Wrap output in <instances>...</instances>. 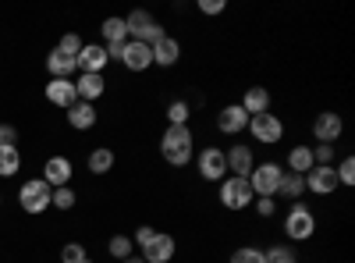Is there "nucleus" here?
I'll return each mask as SVG.
<instances>
[{
    "label": "nucleus",
    "mask_w": 355,
    "mask_h": 263,
    "mask_svg": "<svg viewBox=\"0 0 355 263\" xmlns=\"http://www.w3.org/2000/svg\"><path fill=\"white\" fill-rule=\"evenodd\" d=\"M107 68V50L103 43H85L82 53H78V71L82 75H103Z\"/></svg>",
    "instance_id": "nucleus-15"
},
{
    "label": "nucleus",
    "mask_w": 355,
    "mask_h": 263,
    "mask_svg": "<svg viewBox=\"0 0 355 263\" xmlns=\"http://www.w3.org/2000/svg\"><path fill=\"white\" fill-rule=\"evenodd\" d=\"M227 263H266V253L256 249V246H239V249L231 253Z\"/></svg>",
    "instance_id": "nucleus-30"
},
{
    "label": "nucleus",
    "mask_w": 355,
    "mask_h": 263,
    "mask_svg": "<svg viewBox=\"0 0 355 263\" xmlns=\"http://www.w3.org/2000/svg\"><path fill=\"white\" fill-rule=\"evenodd\" d=\"M171 150H192V125H167L160 139V153Z\"/></svg>",
    "instance_id": "nucleus-20"
},
{
    "label": "nucleus",
    "mask_w": 355,
    "mask_h": 263,
    "mask_svg": "<svg viewBox=\"0 0 355 263\" xmlns=\"http://www.w3.org/2000/svg\"><path fill=\"white\" fill-rule=\"evenodd\" d=\"M252 207H256V214L266 221V217H274V214H277V199H256Z\"/></svg>",
    "instance_id": "nucleus-39"
},
{
    "label": "nucleus",
    "mask_w": 355,
    "mask_h": 263,
    "mask_svg": "<svg viewBox=\"0 0 355 263\" xmlns=\"http://www.w3.org/2000/svg\"><path fill=\"white\" fill-rule=\"evenodd\" d=\"M50 196H53V189L43 182V178H28V182H21V189H18V207L25 210V214H43V210H50Z\"/></svg>",
    "instance_id": "nucleus-5"
},
{
    "label": "nucleus",
    "mask_w": 355,
    "mask_h": 263,
    "mask_svg": "<svg viewBox=\"0 0 355 263\" xmlns=\"http://www.w3.org/2000/svg\"><path fill=\"white\" fill-rule=\"evenodd\" d=\"M46 100H50L53 107H61V110H68L71 103H78V93H75V82H71V78H50V82H46Z\"/></svg>",
    "instance_id": "nucleus-16"
},
{
    "label": "nucleus",
    "mask_w": 355,
    "mask_h": 263,
    "mask_svg": "<svg viewBox=\"0 0 355 263\" xmlns=\"http://www.w3.org/2000/svg\"><path fill=\"white\" fill-rule=\"evenodd\" d=\"M15 142H18V128L4 121L0 125V146H15Z\"/></svg>",
    "instance_id": "nucleus-41"
},
{
    "label": "nucleus",
    "mask_w": 355,
    "mask_h": 263,
    "mask_svg": "<svg viewBox=\"0 0 355 263\" xmlns=\"http://www.w3.org/2000/svg\"><path fill=\"white\" fill-rule=\"evenodd\" d=\"M85 263H93V260H85Z\"/></svg>",
    "instance_id": "nucleus-44"
},
{
    "label": "nucleus",
    "mask_w": 355,
    "mask_h": 263,
    "mask_svg": "<svg viewBox=\"0 0 355 263\" xmlns=\"http://www.w3.org/2000/svg\"><path fill=\"white\" fill-rule=\"evenodd\" d=\"M68 125L75 128V132H89V128H96V107L93 103H71L68 107Z\"/></svg>",
    "instance_id": "nucleus-22"
},
{
    "label": "nucleus",
    "mask_w": 355,
    "mask_h": 263,
    "mask_svg": "<svg viewBox=\"0 0 355 263\" xmlns=\"http://www.w3.org/2000/svg\"><path fill=\"white\" fill-rule=\"evenodd\" d=\"M277 196L288 199V203H299V199L306 196V174L284 171V174H281V185H277Z\"/></svg>",
    "instance_id": "nucleus-23"
},
{
    "label": "nucleus",
    "mask_w": 355,
    "mask_h": 263,
    "mask_svg": "<svg viewBox=\"0 0 355 263\" xmlns=\"http://www.w3.org/2000/svg\"><path fill=\"white\" fill-rule=\"evenodd\" d=\"M121 65L139 75V71H146V68H153V50L146 46V43L128 40V43H125V53H121Z\"/></svg>",
    "instance_id": "nucleus-14"
},
{
    "label": "nucleus",
    "mask_w": 355,
    "mask_h": 263,
    "mask_svg": "<svg viewBox=\"0 0 355 263\" xmlns=\"http://www.w3.org/2000/svg\"><path fill=\"white\" fill-rule=\"evenodd\" d=\"M153 235H157V228H150V224H139V228H135V239H132V242H135V246L142 249V246L150 242Z\"/></svg>",
    "instance_id": "nucleus-40"
},
{
    "label": "nucleus",
    "mask_w": 355,
    "mask_h": 263,
    "mask_svg": "<svg viewBox=\"0 0 355 263\" xmlns=\"http://www.w3.org/2000/svg\"><path fill=\"white\" fill-rule=\"evenodd\" d=\"M196 171L202 182H224L227 178V160H224V150L220 146H202V150L196 153Z\"/></svg>",
    "instance_id": "nucleus-6"
},
{
    "label": "nucleus",
    "mask_w": 355,
    "mask_h": 263,
    "mask_svg": "<svg viewBox=\"0 0 355 263\" xmlns=\"http://www.w3.org/2000/svg\"><path fill=\"white\" fill-rule=\"evenodd\" d=\"M71 174H75V167H71L68 157H50V160L43 164V182H46L50 189H64V185H71Z\"/></svg>",
    "instance_id": "nucleus-12"
},
{
    "label": "nucleus",
    "mask_w": 355,
    "mask_h": 263,
    "mask_svg": "<svg viewBox=\"0 0 355 263\" xmlns=\"http://www.w3.org/2000/svg\"><path fill=\"white\" fill-rule=\"evenodd\" d=\"M100 36H103V46H107V43H125V40H128V25H125V18H121V15L103 18Z\"/></svg>",
    "instance_id": "nucleus-25"
},
{
    "label": "nucleus",
    "mask_w": 355,
    "mask_h": 263,
    "mask_svg": "<svg viewBox=\"0 0 355 263\" xmlns=\"http://www.w3.org/2000/svg\"><path fill=\"white\" fill-rule=\"evenodd\" d=\"M316 167V160H313V146H291L288 150V171H295V174H309Z\"/></svg>",
    "instance_id": "nucleus-24"
},
{
    "label": "nucleus",
    "mask_w": 355,
    "mask_h": 263,
    "mask_svg": "<svg viewBox=\"0 0 355 263\" xmlns=\"http://www.w3.org/2000/svg\"><path fill=\"white\" fill-rule=\"evenodd\" d=\"M281 174H284V167H277L274 160H266V164H256V167H252V174H249L252 196H256V199H277V185H281Z\"/></svg>",
    "instance_id": "nucleus-4"
},
{
    "label": "nucleus",
    "mask_w": 355,
    "mask_h": 263,
    "mask_svg": "<svg viewBox=\"0 0 355 263\" xmlns=\"http://www.w3.org/2000/svg\"><path fill=\"white\" fill-rule=\"evenodd\" d=\"M71 82H75V93H78L82 103H96L107 93V78L103 75H82L78 71V78H71Z\"/></svg>",
    "instance_id": "nucleus-18"
},
{
    "label": "nucleus",
    "mask_w": 355,
    "mask_h": 263,
    "mask_svg": "<svg viewBox=\"0 0 355 263\" xmlns=\"http://www.w3.org/2000/svg\"><path fill=\"white\" fill-rule=\"evenodd\" d=\"M217 128H220L224 135H242V132L249 128V114H245L239 103H227V107H220V114H217Z\"/></svg>",
    "instance_id": "nucleus-13"
},
{
    "label": "nucleus",
    "mask_w": 355,
    "mask_h": 263,
    "mask_svg": "<svg viewBox=\"0 0 355 263\" xmlns=\"http://www.w3.org/2000/svg\"><path fill=\"white\" fill-rule=\"evenodd\" d=\"M125 25H128V40L146 43V46H153L160 36H167V33H164V25H160L150 11H142V8H135L132 15H125Z\"/></svg>",
    "instance_id": "nucleus-2"
},
{
    "label": "nucleus",
    "mask_w": 355,
    "mask_h": 263,
    "mask_svg": "<svg viewBox=\"0 0 355 263\" xmlns=\"http://www.w3.org/2000/svg\"><path fill=\"white\" fill-rule=\"evenodd\" d=\"M263 253H266V263H299V253H295L291 246H270Z\"/></svg>",
    "instance_id": "nucleus-32"
},
{
    "label": "nucleus",
    "mask_w": 355,
    "mask_h": 263,
    "mask_svg": "<svg viewBox=\"0 0 355 263\" xmlns=\"http://www.w3.org/2000/svg\"><path fill=\"white\" fill-rule=\"evenodd\" d=\"M192 121V103L189 100H171L167 103V125H189Z\"/></svg>",
    "instance_id": "nucleus-28"
},
{
    "label": "nucleus",
    "mask_w": 355,
    "mask_h": 263,
    "mask_svg": "<svg viewBox=\"0 0 355 263\" xmlns=\"http://www.w3.org/2000/svg\"><path fill=\"white\" fill-rule=\"evenodd\" d=\"M0 203H4V196H0Z\"/></svg>",
    "instance_id": "nucleus-43"
},
{
    "label": "nucleus",
    "mask_w": 355,
    "mask_h": 263,
    "mask_svg": "<svg viewBox=\"0 0 355 263\" xmlns=\"http://www.w3.org/2000/svg\"><path fill=\"white\" fill-rule=\"evenodd\" d=\"M341 185H338V174H334V164L331 167H323V164H316L309 174H306V192H313V196H334Z\"/></svg>",
    "instance_id": "nucleus-11"
},
{
    "label": "nucleus",
    "mask_w": 355,
    "mask_h": 263,
    "mask_svg": "<svg viewBox=\"0 0 355 263\" xmlns=\"http://www.w3.org/2000/svg\"><path fill=\"white\" fill-rule=\"evenodd\" d=\"M46 71H50V78H71L78 71V57H68L53 46L50 57H46Z\"/></svg>",
    "instance_id": "nucleus-21"
},
{
    "label": "nucleus",
    "mask_w": 355,
    "mask_h": 263,
    "mask_svg": "<svg viewBox=\"0 0 355 263\" xmlns=\"http://www.w3.org/2000/svg\"><path fill=\"white\" fill-rule=\"evenodd\" d=\"M150 50H153V65L157 68H174L178 61H182V43H178L174 36H160Z\"/></svg>",
    "instance_id": "nucleus-17"
},
{
    "label": "nucleus",
    "mask_w": 355,
    "mask_h": 263,
    "mask_svg": "<svg viewBox=\"0 0 355 263\" xmlns=\"http://www.w3.org/2000/svg\"><path fill=\"white\" fill-rule=\"evenodd\" d=\"M239 107L249 114V118L266 114V110H270V90H266V85H249V90L242 93V100H239Z\"/></svg>",
    "instance_id": "nucleus-19"
},
{
    "label": "nucleus",
    "mask_w": 355,
    "mask_h": 263,
    "mask_svg": "<svg viewBox=\"0 0 355 263\" xmlns=\"http://www.w3.org/2000/svg\"><path fill=\"white\" fill-rule=\"evenodd\" d=\"M256 203V196H252V185H249V178H234V174H227V178L220 182V207L224 210H249Z\"/></svg>",
    "instance_id": "nucleus-3"
},
{
    "label": "nucleus",
    "mask_w": 355,
    "mask_h": 263,
    "mask_svg": "<svg viewBox=\"0 0 355 263\" xmlns=\"http://www.w3.org/2000/svg\"><path fill=\"white\" fill-rule=\"evenodd\" d=\"M107 253L121 263V260H128V256H135V242L128 239V235H110V242H107Z\"/></svg>",
    "instance_id": "nucleus-29"
},
{
    "label": "nucleus",
    "mask_w": 355,
    "mask_h": 263,
    "mask_svg": "<svg viewBox=\"0 0 355 263\" xmlns=\"http://www.w3.org/2000/svg\"><path fill=\"white\" fill-rule=\"evenodd\" d=\"M199 11L210 15V18H214V15H224V11H227V0H199Z\"/></svg>",
    "instance_id": "nucleus-38"
},
{
    "label": "nucleus",
    "mask_w": 355,
    "mask_h": 263,
    "mask_svg": "<svg viewBox=\"0 0 355 263\" xmlns=\"http://www.w3.org/2000/svg\"><path fill=\"white\" fill-rule=\"evenodd\" d=\"M284 235L291 242H309L316 235V214L306 207L302 199L288 207V214H284Z\"/></svg>",
    "instance_id": "nucleus-1"
},
{
    "label": "nucleus",
    "mask_w": 355,
    "mask_h": 263,
    "mask_svg": "<svg viewBox=\"0 0 355 263\" xmlns=\"http://www.w3.org/2000/svg\"><path fill=\"white\" fill-rule=\"evenodd\" d=\"M249 135L259 142V146H277L284 139V121L277 118V114H256V118H249Z\"/></svg>",
    "instance_id": "nucleus-7"
},
{
    "label": "nucleus",
    "mask_w": 355,
    "mask_h": 263,
    "mask_svg": "<svg viewBox=\"0 0 355 263\" xmlns=\"http://www.w3.org/2000/svg\"><path fill=\"white\" fill-rule=\"evenodd\" d=\"M334 174H338V185L352 189L355 185V157H341V164L334 167Z\"/></svg>",
    "instance_id": "nucleus-33"
},
{
    "label": "nucleus",
    "mask_w": 355,
    "mask_h": 263,
    "mask_svg": "<svg viewBox=\"0 0 355 263\" xmlns=\"http://www.w3.org/2000/svg\"><path fill=\"white\" fill-rule=\"evenodd\" d=\"M18 171H21L18 146H0V178H15Z\"/></svg>",
    "instance_id": "nucleus-26"
},
{
    "label": "nucleus",
    "mask_w": 355,
    "mask_h": 263,
    "mask_svg": "<svg viewBox=\"0 0 355 263\" xmlns=\"http://www.w3.org/2000/svg\"><path fill=\"white\" fill-rule=\"evenodd\" d=\"M75 203H78V196H75V189H71V185L53 189V196H50V207H57V210H71Z\"/></svg>",
    "instance_id": "nucleus-31"
},
{
    "label": "nucleus",
    "mask_w": 355,
    "mask_h": 263,
    "mask_svg": "<svg viewBox=\"0 0 355 263\" xmlns=\"http://www.w3.org/2000/svg\"><path fill=\"white\" fill-rule=\"evenodd\" d=\"M224 160H227V174H234V178H249L252 167L259 164L256 153H252V146H245V142L227 146V150H224Z\"/></svg>",
    "instance_id": "nucleus-9"
},
{
    "label": "nucleus",
    "mask_w": 355,
    "mask_h": 263,
    "mask_svg": "<svg viewBox=\"0 0 355 263\" xmlns=\"http://www.w3.org/2000/svg\"><path fill=\"white\" fill-rule=\"evenodd\" d=\"M114 150H110V146H96V150L93 153H89V171H93V174H107V171H114Z\"/></svg>",
    "instance_id": "nucleus-27"
},
{
    "label": "nucleus",
    "mask_w": 355,
    "mask_h": 263,
    "mask_svg": "<svg viewBox=\"0 0 355 263\" xmlns=\"http://www.w3.org/2000/svg\"><path fill=\"white\" fill-rule=\"evenodd\" d=\"M89 260V253H85V246H78V242H68L64 249H61V263H85Z\"/></svg>",
    "instance_id": "nucleus-35"
},
{
    "label": "nucleus",
    "mask_w": 355,
    "mask_h": 263,
    "mask_svg": "<svg viewBox=\"0 0 355 263\" xmlns=\"http://www.w3.org/2000/svg\"><path fill=\"white\" fill-rule=\"evenodd\" d=\"M341 132H345V118L334 110H320L313 118V139L323 142V146H334L341 139Z\"/></svg>",
    "instance_id": "nucleus-8"
},
{
    "label": "nucleus",
    "mask_w": 355,
    "mask_h": 263,
    "mask_svg": "<svg viewBox=\"0 0 355 263\" xmlns=\"http://www.w3.org/2000/svg\"><path fill=\"white\" fill-rule=\"evenodd\" d=\"M164 160L171 167H189L192 164V150H171V153H164Z\"/></svg>",
    "instance_id": "nucleus-37"
},
{
    "label": "nucleus",
    "mask_w": 355,
    "mask_h": 263,
    "mask_svg": "<svg viewBox=\"0 0 355 263\" xmlns=\"http://www.w3.org/2000/svg\"><path fill=\"white\" fill-rule=\"evenodd\" d=\"M139 253H142L146 263H171L174 253H178V242H174V235H167V231H157Z\"/></svg>",
    "instance_id": "nucleus-10"
},
{
    "label": "nucleus",
    "mask_w": 355,
    "mask_h": 263,
    "mask_svg": "<svg viewBox=\"0 0 355 263\" xmlns=\"http://www.w3.org/2000/svg\"><path fill=\"white\" fill-rule=\"evenodd\" d=\"M82 46H85V43H82V36H78V33H64L61 40H57V50L68 53V57H78V53H82Z\"/></svg>",
    "instance_id": "nucleus-34"
},
{
    "label": "nucleus",
    "mask_w": 355,
    "mask_h": 263,
    "mask_svg": "<svg viewBox=\"0 0 355 263\" xmlns=\"http://www.w3.org/2000/svg\"><path fill=\"white\" fill-rule=\"evenodd\" d=\"M121 263H146L142 256H128V260H121Z\"/></svg>",
    "instance_id": "nucleus-42"
},
{
    "label": "nucleus",
    "mask_w": 355,
    "mask_h": 263,
    "mask_svg": "<svg viewBox=\"0 0 355 263\" xmlns=\"http://www.w3.org/2000/svg\"><path fill=\"white\" fill-rule=\"evenodd\" d=\"M313 160H316V164H323V167H331V164H334V146L316 142V146H313Z\"/></svg>",
    "instance_id": "nucleus-36"
}]
</instances>
